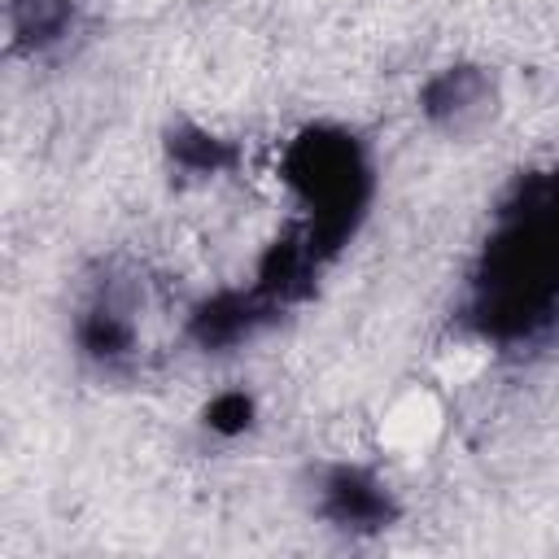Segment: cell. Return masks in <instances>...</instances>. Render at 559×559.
<instances>
[{
    "mask_svg": "<svg viewBox=\"0 0 559 559\" xmlns=\"http://www.w3.org/2000/svg\"><path fill=\"white\" fill-rule=\"evenodd\" d=\"M559 310V175L524 188L502 214L480 275V323L493 336H533Z\"/></svg>",
    "mask_w": 559,
    "mask_h": 559,
    "instance_id": "1",
    "label": "cell"
},
{
    "mask_svg": "<svg viewBox=\"0 0 559 559\" xmlns=\"http://www.w3.org/2000/svg\"><path fill=\"white\" fill-rule=\"evenodd\" d=\"M419 109L432 127H441L450 135H472L493 118L498 83L480 66H445L424 83Z\"/></svg>",
    "mask_w": 559,
    "mask_h": 559,
    "instance_id": "2",
    "label": "cell"
},
{
    "mask_svg": "<svg viewBox=\"0 0 559 559\" xmlns=\"http://www.w3.org/2000/svg\"><path fill=\"white\" fill-rule=\"evenodd\" d=\"M314 498H319V515L341 524V528H380L393 515V502H389L384 485L371 472L349 467V463L328 467L319 476Z\"/></svg>",
    "mask_w": 559,
    "mask_h": 559,
    "instance_id": "3",
    "label": "cell"
}]
</instances>
